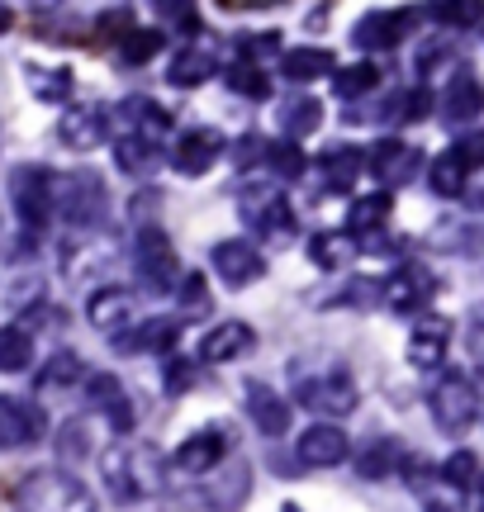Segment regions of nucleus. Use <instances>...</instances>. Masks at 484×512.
<instances>
[{"instance_id": "22", "label": "nucleus", "mask_w": 484, "mask_h": 512, "mask_svg": "<svg viewBox=\"0 0 484 512\" xmlns=\"http://www.w3.org/2000/svg\"><path fill=\"white\" fill-rule=\"evenodd\" d=\"M252 347H257L252 328L238 323V318H228V323H219V328H209V337H200V361H209V366H228V361H242Z\"/></svg>"}, {"instance_id": "33", "label": "nucleus", "mask_w": 484, "mask_h": 512, "mask_svg": "<svg viewBox=\"0 0 484 512\" xmlns=\"http://www.w3.org/2000/svg\"><path fill=\"white\" fill-rule=\"evenodd\" d=\"M466 181H470V171L456 162V152H442V157L428 166L432 195H442V200H456V195H466Z\"/></svg>"}, {"instance_id": "10", "label": "nucleus", "mask_w": 484, "mask_h": 512, "mask_svg": "<svg viewBox=\"0 0 484 512\" xmlns=\"http://www.w3.org/2000/svg\"><path fill=\"white\" fill-rule=\"evenodd\" d=\"M228 446H233V432H224V427L190 432V437L176 446L171 470H181V475H209V470H219V465L228 460Z\"/></svg>"}, {"instance_id": "9", "label": "nucleus", "mask_w": 484, "mask_h": 512, "mask_svg": "<svg viewBox=\"0 0 484 512\" xmlns=\"http://www.w3.org/2000/svg\"><path fill=\"white\" fill-rule=\"evenodd\" d=\"M48 437V413L43 403L24 394H0V451H24Z\"/></svg>"}, {"instance_id": "39", "label": "nucleus", "mask_w": 484, "mask_h": 512, "mask_svg": "<svg viewBox=\"0 0 484 512\" xmlns=\"http://www.w3.org/2000/svg\"><path fill=\"white\" fill-rule=\"evenodd\" d=\"M261 166H266L276 181H295V176H304V152H299L295 143H266Z\"/></svg>"}, {"instance_id": "41", "label": "nucleus", "mask_w": 484, "mask_h": 512, "mask_svg": "<svg viewBox=\"0 0 484 512\" xmlns=\"http://www.w3.org/2000/svg\"><path fill=\"white\" fill-rule=\"evenodd\" d=\"M57 451L62 460H86L91 456V422L86 418H72L62 432H57Z\"/></svg>"}, {"instance_id": "7", "label": "nucleus", "mask_w": 484, "mask_h": 512, "mask_svg": "<svg viewBox=\"0 0 484 512\" xmlns=\"http://www.w3.org/2000/svg\"><path fill=\"white\" fill-rule=\"evenodd\" d=\"M238 214L252 233H266V238H290V228H295V209L280 185H242Z\"/></svg>"}, {"instance_id": "13", "label": "nucleus", "mask_w": 484, "mask_h": 512, "mask_svg": "<svg viewBox=\"0 0 484 512\" xmlns=\"http://www.w3.org/2000/svg\"><path fill=\"white\" fill-rule=\"evenodd\" d=\"M432 290H437V280H432L428 266H418V261H409V266H399V271L380 285V299L390 304L394 313H423L428 309Z\"/></svg>"}, {"instance_id": "16", "label": "nucleus", "mask_w": 484, "mask_h": 512, "mask_svg": "<svg viewBox=\"0 0 484 512\" xmlns=\"http://www.w3.org/2000/svg\"><path fill=\"white\" fill-rule=\"evenodd\" d=\"M224 157V138L214 128H190V133H176L171 138V166L181 176H205L209 166Z\"/></svg>"}, {"instance_id": "18", "label": "nucleus", "mask_w": 484, "mask_h": 512, "mask_svg": "<svg viewBox=\"0 0 484 512\" xmlns=\"http://www.w3.org/2000/svg\"><path fill=\"white\" fill-rule=\"evenodd\" d=\"M57 138L72 147V152H91L110 138V114L100 105H67L57 119Z\"/></svg>"}, {"instance_id": "11", "label": "nucleus", "mask_w": 484, "mask_h": 512, "mask_svg": "<svg viewBox=\"0 0 484 512\" xmlns=\"http://www.w3.org/2000/svg\"><path fill=\"white\" fill-rule=\"evenodd\" d=\"M209 261H214V275L224 280L228 290H247V285H257L261 275H266V256H261L247 238L219 242V247L209 252Z\"/></svg>"}, {"instance_id": "17", "label": "nucleus", "mask_w": 484, "mask_h": 512, "mask_svg": "<svg viewBox=\"0 0 484 512\" xmlns=\"http://www.w3.org/2000/svg\"><path fill=\"white\" fill-rule=\"evenodd\" d=\"M133 313H138V294L124 290V285H100V290L86 299V318H91L100 332H110V337L133 328Z\"/></svg>"}, {"instance_id": "6", "label": "nucleus", "mask_w": 484, "mask_h": 512, "mask_svg": "<svg viewBox=\"0 0 484 512\" xmlns=\"http://www.w3.org/2000/svg\"><path fill=\"white\" fill-rule=\"evenodd\" d=\"M295 403H304L309 413H352L356 408V380L342 366L328 370H299L295 375Z\"/></svg>"}, {"instance_id": "25", "label": "nucleus", "mask_w": 484, "mask_h": 512, "mask_svg": "<svg viewBox=\"0 0 484 512\" xmlns=\"http://www.w3.org/2000/svg\"><path fill=\"white\" fill-rule=\"evenodd\" d=\"M356 252H361V242H356L352 233H342V228H333V233H314V238H309V261L323 266V271L352 266Z\"/></svg>"}, {"instance_id": "2", "label": "nucleus", "mask_w": 484, "mask_h": 512, "mask_svg": "<svg viewBox=\"0 0 484 512\" xmlns=\"http://www.w3.org/2000/svg\"><path fill=\"white\" fill-rule=\"evenodd\" d=\"M15 512H95V494L67 470H34L15 489Z\"/></svg>"}, {"instance_id": "40", "label": "nucleus", "mask_w": 484, "mask_h": 512, "mask_svg": "<svg viewBox=\"0 0 484 512\" xmlns=\"http://www.w3.org/2000/svg\"><path fill=\"white\" fill-rule=\"evenodd\" d=\"M475 479H480L475 451H456V456L442 465V484H447L451 494H461V489H475Z\"/></svg>"}, {"instance_id": "30", "label": "nucleus", "mask_w": 484, "mask_h": 512, "mask_svg": "<svg viewBox=\"0 0 484 512\" xmlns=\"http://www.w3.org/2000/svg\"><path fill=\"white\" fill-rule=\"evenodd\" d=\"M38 389H72L76 380L86 384V361L76 356V351H57V356H48L43 366H38Z\"/></svg>"}, {"instance_id": "3", "label": "nucleus", "mask_w": 484, "mask_h": 512, "mask_svg": "<svg viewBox=\"0 0 484 512\" xmlns=\"http://www.w3.org/2000/svg\"><path fill=\"white\" fill-rule=\"evenodd\" d=\"M53 214L72 233H95L105 214H110V190L95 171H76V176H57V204Z\"/></svg>"}, {"instance_id": "49", "label": "nucleus", "mask_w": 484, "mask_h": 512, "mask_svg": "<svg viewBox=\"0 0 484 512\" xmlns=\"http://www.w3.org/2000/svg\"><path fill=\"white\" fill-rule=\"evenodd\" d=\"M5 29H10V10L0 5V34H5Z\"/></svg>"}, {"instance_id": "19", "label": "nucleus", "mask_w": 484, "mask_h": 512, "mask_svg": "<svg viewBox=\"0 0 484 512\" xmlns=\"http://www.w3.org/2000/svg\"><path fill=\"white\" fill-rule=\"evenodd\" d=\"M447 347H451V318H442V313H423V318L413 323L409 361L418 370H442Z\"/></svg>"}, {"instance_id": "15", "label": "nucleus", "mask_w": 484, "mask_h": 512, "mask_svg": "<svg viewBox=\"0 0 484 512\" xmlns=\"http://www.w3.org/2000/svg\"><path fill=\"white\" fill-rule=\"evenodd\" d=\"M295 456H299V465L333 470V465H342V460H352V441H347V432H342L337 422H314V427H304Z\"/></svg>"}, {"instance_id": "31", "label": "nucleus", "mask_w": 484, "mask_h": 512, "mask_svg": "<svg viewBox=\"0 0 484 512\" xmlns=\"http://www.w3.org/2000/svg\"><path fill=\"white\" fill-rule=\"evenodd\" d=\"M323 124V105H318L314 95H295V100H285V110H280V128H285V138L295 143L304 133H314Z\"/></svg>"}, {"instance_id": "27", "label": "nucleus", "mask_w": 484, "mask_h": 512, "mask_svg": "<svg viewBox=\"0 0 484 512\" xmlns=\"http://www.w3.org/2000/svg\"><path fill=\"white\" fill-rule=\"evenodd\" d=\"M328 72H337L328 48H290V53H280V76L285 81H318Z\"/></svg>"}, {"instance_id": "5", "label": "nucleus", "mask_w": 484, "mask_h": 512, "mask_svg": "<svg viewBox=\"0 0 484 512\" xmlns=\"http://www.w3.org/2000/svg\"><path fill=\"white\" fill-rule=\"evenodd\" d=\"M10 204H15L19 223H24V233L38 238L48 219H53V204H57V176L48 166H34L24 162L10 171Z\"/></svg>"}, {"instance_id": "47", "label": "nucleus", "mask_w": 484, "mask_h": 512, "mask_svg": "<svg viewBox=\"0 0 484 512\" xmlns=\"http://www.w3.org/2000/svg\"><path fill=\"white\" fill-rule=\"evenodd\" d=\"M466 347L470 356L484 366V304H475V313H470V328H466Z\"/></svg>"}, {"instance_id": "21", "label": "nucleus", "mask_w": 484, "mask_h": 512, "mask_svg": "<svg viewBox=\"0 0 484 512\" xmlns=\"http://www.w3.org/2000/svg\"><path fill=\"white\" fill-rule=\"evenodd\" d=\"M484 114V81L475 72H451L447 91H442V119L447 124H475Z\"/></svg>"}, {"instance_id": "12", "label": "nucleus", "mask_w": 484, "mask_h": 512, "mask_svg": "<svg viewBox=\"0 0 484 512\" xmlns=\"http://www.w3.org/2000/svg\"><path fill=\"white\" fill-rule=\"evenodd\" d=\"M81 394H86V408H91V413H100V418L110 422L114 432H133V422H138V408H133L129 389L114 380V375H86Z\"/></svg>"}, {"instance_id": "20", "label": "nucleus", "mask_w": 484, "mask_h": 512, "mask_svg": "<svg viewBox=\"0 0 484 512\" xmlns=\"http://www.w3.org/2000/svg\"><path fill=\"white\" fill-rule=\"evenodd\" d=\"M176 337H181V318H143V323H133L129 332H119L110 342L124 356H148V351H171Z\"/></svg>"}, {"instance_id": "43", "label": "nucleus", "mask_w": 484, "mask_h": 512, "mask_svg": "<svg viewBox=\"0 0 484 512\" xmlns=\"http://www.w3.org/2000/svg\"><path fill=\"white\" fill-rule=\"evenodd\" d=\"M119 53L129 57V62H148L152 53H162V34L157 29H133V34H124Z\"/></svg>"}, {"instance_id": "35", "label": "nucleus", "mask_w": 484, "mask_h": 512, "mask_svg": "<svg viewBox=\"0 0 484 512\" xmlns=\"http://www.w3.org/2000/svg\"><path fill=\"white\" fill-rule=\"evenodd\" d=\"M399 460H404V446H399L394 437H380V441L366 446V456H356V470H361L366 479H380V475H390Z\"/></svg>"}, {"instance_id": "50", "label": "nucleus", "mask_w": 484, "mask_h": 512, "mask_svg": "<svg viewBox=\"0 0 484 512\" xmlns=\"http://www.w3.org/2000/svg\"><path fill=\"white\" fill-rule=\"evenodd\" d=\"M475 204H480V214H484V190H480V200H475Z\"/></svg>"}, {"instance_id": "29", "label": "nucleus", "mask_w": 484, "mask_h": 512, "mask_svg": "<svg viewBox=\"0 0 484 512\" xmlns=\"http://www.w3.org/2000/svg\"><path fill=\"white\" fill-rule=\"evenodd\" d=\"M385 219H390V195H385V190L361 195V200H352V209H347V233H352V238H361V233H380Z\"/></svg>"}, {"instance_id": "46", "label": "nucleus", "mask_w": 484, "mask_h": 512, "mask_svg": "<svg viewBox=\"0 0 484 512\" xmlns=\"http://www.w3.org/2000/svg\"><path fill=\"white\" fill-rule=\"evenodd\" d=\"M190 384H195V366H190L186 356L167 361V394H186Z\"/></svg>"}, {"instance_id": "37", "label": "nucleus", "mask_w": 484, "mask_h": 512, "mask_svg": "<svg viewBox=\"0 0 484 512\" xmlns=\"http://www.w3.org/2000/svg\"><path fill=\"white\" fill-rule=\"evenodd\" d=\"M29 91H34L38 100H48V105H67L72 76L62 72V67H29Z\"/></svg>"}, {"instance_id": "38", "label": "nucleus", "mask_w": 484, "mask_h": 512, "mask_svg": "<svg viewBox=\"0 0 484 512\" xmlns=\"http://www.w3.org/2000/svg\"><path fill=\"white\" fill-rule=\"evenodd\" d=\"M380 86V67H371V62H356V67H342V72H333V91L342 95V100H356V95H366Z\"/></svg>"}, {"instance_id": "44", "label": "nucleus", "mask_w": 484, "mask_h": 512, "mask_svg": "<svg viewBox=\"0 0 484 512\" xmlns=\"http://www.w3.org/2000/svg\"><path fill=\"white\" fill-rule=\"evenodd\" d=\"M451 152H456V162L466 166V171H480V166H484V128H470V133H461Z\"/></svg>"}, {"instance_id": "34", "label": "nucleus", "mask_w": 484, "mask_h": 512, "mask_svg": "<svg viewBox=\"0 0 484 512\" xmlns=\"http://www.w3.org/2000/svg\"><path fill=\"white\" fill-rule=\"evenodd\" d=\"M228 91H238V95H247V100H266L271 95V76H266V67L261 62H228Z\"/></svg>"}, {"instance_id": "28", "label": "nucleus", "mask_w": 484, "mask_h": 512, "mask_svg": "<svg viewBox=\"0 0 484 512\" xmlns=\"http://www.w3.org/2000/svg\"><path fill=\"white\" fill-rule=\"evenodd\" d=\"M214 72H219V62H214V57H209L205 48H181V53L171 57L167 81L186 91V86H205V81H209Z\"/></svg>"}, {"instance_id": "32", "label": "nucleus", "mask_w": 484, "mask_h": 512, "mask_svg": "<svg viewBox=\"0 0 484 512\" xmlns=\"http://www.w3.org/2000/svg\"><path fill=\"white\" fill-rule=\"evenodd\" d=\"M34 366V337L24 328H0V375H24Z\"/></svg>"}, {"instance_id": "36", "label": "nucleus", "mask_w": 484, "mask_h": 512, "mask_svg": "<svg viewBox=\"0 0 484 512\" xmlns=\"http://www.w3.org/2000/svg\"><path fill=\"white\" fill-rule=\"evenodd\" d=\"M157 157H162V147L143 143V138H114V162L129 176H143L148 166H157Z\"/></svg>"}, {"instance_id": "24", "label": "nucleus", "mask_w": 484, "mask_h": 512, "mask_svg": "<svg viewBox=\"0 0 484 512\" xmlns=\"http://www.w3.org/2000/svg\"><path fill=\"white\" fill-rule=\"evenodd\" d=\"M247 413L257 422V432H266V437H285L290 432V403L280 399L276 389H266V384H247Z\"/></svg>"}, {"instance_id": "45", "label": "nucleus", "mask_w": 484, "mask_h": 512, "mask_svg": "<svg viewBox=\"0 0 484 512\" xmlns=\"http://www.w3.org/2000/svg\"><path fill=\"white\" fill-rule=\"evenodd\" d=\"M432 15L442 19V24H451V29H466V24H480L484 10L480 5H442V10H432Z\"/></svg>"}, {"instance_id": "1", "label": "nucleus", "mask_w": 484, "mask_h": 512, "mask_svg": "<svg viewBox=\"0 0 484 512\" xmlns=\"http://www.w3.org/2000/svg\"><path fill=\"white\" fill-rule=\"evenodd\" d=\"M100 475L110 484L114 503H143V498L162 494V460L148 456L143 446H114V451H105Z\"/></svg>"}, {"instance_id": "14", "label": "nucleus", "mask_w": 484, "mask_h": 512, "mask_svg": "<svg viewBox=\"0 0 484 512\" xmlns=\"http://www.w3.org/2000/svg\"><path fill=\"white\" fill-rule=\"evenodd\" d=\"M366 166H371V176L380 185H409L418 176V166H423V152L404 138H380V143L366 152Z\"/></svg>"}, {"instance_id": "23", "label": "nucleus", "mask_w": 484, "mask_h": 512, "mask_svg": "<svg viewBox=\"0 0 484 512\" xmlns=\"http://www.w3.org/2000/svg\"><path fill=\"white\" fill-rule=\"evenodd\" d=\"M404 34H409V15H399V10H371V15L356 19L352 43L366 48V53H380V48H394Z\"/></svg>"}, {"instance_id": "48", "label": "nucleus", "mask_w": 484, "mask_h": 512, "mask_svg": "<svg viewBox=\"0 0 484 512\" xmlns=\"http://www.w3.org/2000/svg\"><path fill=\"white\" fill-rule=\"evenodd\" d=\"M475 512H484V475L475 479Z\"/></svg>"}, {"instance_id": "42", "label": "nucleus", "mask_w": 484, "mask_h": 512, "mask_svg": "<svg viewBox=\"0 0 484 512\" xmlns=\"http://www.w3.org/2000/svg\"><path fill=\"white\" fill-rule=\"evenodd\" d=\"M176 294H181V318H205L209 313V290H205V275H181V285H176Z\"/></svg>"}, {"instance_id": "8", "label": "nucleus", "mask_w": 484, "mask_h": 512, "mask_svg": "<svg viewBox=\"0 0 484 512\" xmlns=\"http://www.w3.org/2000/svg\"><path fill=\"white\" fill-rule=\"evenodd\" d=\"M133 266H138L143 290H152V294L176 290V285H181V275H186L162 228H143V233H138V242H133Z\"/></svg>"}, {"instance_id": "26", "label": "nucleus", "mask_w": 484, "mask_h": 512, "mask_svg": "<svg viewBox=\"0 0 484 512\" xmlns=\"http://www.w3.org/2000/svg\"><path fill=\"white\" fill-rule=\"evenodd\" d=\"M318 166H323V185L342 195V190H352V185H356V176H361L366 157H361V147L337 143V147H328V152H323V162H318Z\"/></svg>"}, {"instance_id": "4", "label": "nucleus", "mask_w": 484, "mask_h": 512, "mask_svg": "<svg viewBox=\"0 0 484 512\" xmlns=\"http://www.w3.org/2000/svg\"><path fill=\"white\" fill-rule=\"evenodd\" d=\"M428 413L437 422V432H447V437L470 432L475 418H480V389H475V380L461 375V370H442L428 389Z\"/></svg>"}]
</instances>
